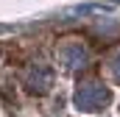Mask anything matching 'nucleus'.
Masks as SVG:
<instances>
[{"mask_svg": "<svg viewBox=\"0 0 120 117\" xmlns=\"http://www.w3.org/2000/svg\"><path fill=\"white\" fill-rule=\"evenodd\" d=\"M106 89L101 87V84H84V87L75 92V103H78V109H84V112H95V109H101L103 103H106Z\"/></svg>", "mask_w": 120, "mask_h": 117, "instance_id": "1", "label": "nucleus"}, {"mask_svg": "<svg viewBox=\"0 0 120 117\" xmlns=\"http://www.w3.org/2000/svg\"><path fill=\"white\" fill-rule=\"evenodd\" d=\"M87 56V50H84V45L81 42H75V39H70V42H64L59 48V61L64 67H78L81 61Z\"/></svg>", "mask_w": 120, "mask_h": 117, "instance_id": "2", "label": "nucleus"}, {"mask_svg": "<svg viewBox=\"0 0 120 117\" xmlns=\"http://www.w3.org/2000/svg\"><path fill=\"white\" fill-rule=\"evenodd\" d=\"M115 78L120 81V53H117V58H115Z\"/></svg>", "mask_w": 120, "mask_h": 117, "instance_id": "3", "label": "nucleus"}]
</instances>
